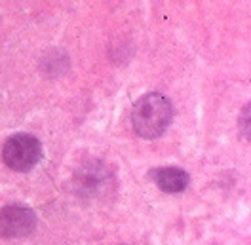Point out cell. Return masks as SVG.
<instances>
[{
  "label": "cell",
  "instance_id": "cell-4",
  "mask_svg": "<svg viewBox=\"0 0 251 245\" xmlns=\"http://www.w3.org/2000/svg\"><path fill=\"white\" fill-rule=\"evenodd\" d=\"M151 179L156 183L162 192L168 194L183 192L188 186L187 171H183L181 168H156L151 171Z\"/></svg>",
  "mask_w": 251,
  "mask_h": 245
},
{
  "label": "cell",
  "instance_id": "cell-3",
  "mask_svg": "<svg viewBox=\"0 0 251 245\" xmlns=\"http://www.w3.org/2000/svg\"><path fill=\"white\" fill-rule=\"evenodd\" d=\"M36 226V217L31 209L21 205H8L0 209V236L8 240L25 238Z\"/></svg>",
  "mask_w": 251,
  "mask_h": 245
},
{
  "label": "cell",
  "instance_id": "cell-1",
  "mask_svg": "<svg viewBox=\"0 0 251 245\" xmlns=\"http://www.w3.org/2000/svg\"><path fill=\"white\" fill-rule=\"evenodd\" d=\"M173 108L168 97L160 93H147L135 103L131 123L135 133L143 139H158L170 127Z\"/></svg>",
  "mask_w": 251,
  "mask_h": 245
},
{
  "label": "cell",
  "instance_id": "cell-2",
  "mask_svg": "<svg viewBox=\"0 0 251 245\" xmlns=\"http://www.w3.org/2000/svg\"><path fill=\"white\" fill-rule=\"evenodd\" d=\"M42 156V147L38 139L29 133H16L4 143L2 160L14 171H29L32 169Z\"/></svg>",
  "mask_w": 251,
  "mask_h": 245
}]
</instances>
